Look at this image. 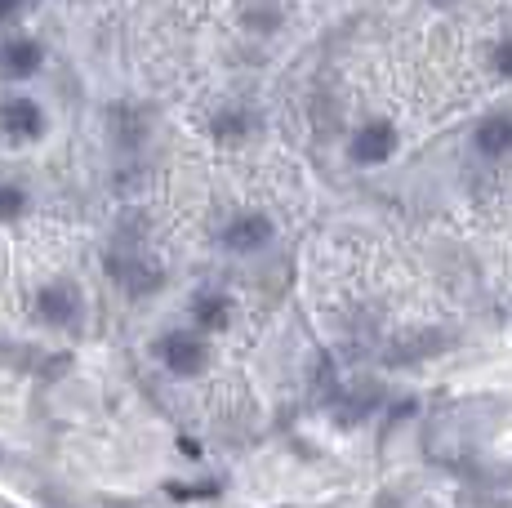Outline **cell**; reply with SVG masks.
Returning <instances> with one entry per match:
<instances>
[{"mask_svg":"<svg viewBox=\"0 0 512 508\" xmlns=\"http://www.w3.org/2000/svg\"><path fill=\"white\" fill-rule=\"evenodd\" d=\"M156 357L165 361V370L179 379H192L205 370V344L192 335H165L161 344H156Z\"/></svg>","mask_w":512,"mask_h":508,"instance_id":"cell-4","label":"cell"},{"mask_svg":"<svg viewBox=\"0 0 512 508\" xmlns=\"http://www.w3.org/2000/svg\"><path fill=\"white\" fill-rule=\"evenodd\" d=\"M41 63H45V45L36 41V36H14V41L0 45V76H9V81L36 76Z\"/></svg>","mask_w":512,"mask_h":508,"instance_id":"cell-5","label":"cell"},{"mask_svg":"<svg viewBox=\"0 0 512 508\" xmlns=\"http://www.w3.org/2000/svg\"><path fill=\"white\" fill-rule=\"evenodd\" d=\"M23 210H27V192L14 188V183H0V223L18 219Z\"/></svg>","mask_w":512,"mask_h":508,"instance_id":"cell-11","label":"cell"},{"mask_svg":"<svg viewBox=\"0 0 512 508\" xmlns=\"http://www.w3.org/2000/svg\"><path fill=\"white\" fill-rule=\"evenodd\" d=\"M352 161L357 165H383L392 152H397V130L388 121H366L348 143Z\"/></svg>","mask_w":512,"mask_h":508,"instance_id":"cell-3","label":"cell"},{"mask_svg":"<svg viewBox=\"0 0 512 508\" xmlns=\"http://www.w3.org/2000/svg\"><path fill=\"white\" fill-rule=\"evenodd\" d=\"M272 219L268 214H259V210H245V214H236V219L223 228V246H228L232 254H254V250H263L272 241Z\"/></svg>","mask_w":512,"mask_h":508,"instance_id":"cell-2","label":"cell"},{"mask_svg":"<svg viewBox=\"0 0 512 508\" xmlns=\"http://www.w3.org/2000/svg\"><path fill=\"white\" fill-rule=\"evenodd\" d=\"M0 125H5V134H14V139H41L45 112H41V103H32V99H5L0 103Z\"/></svg>","mask_w":512,"mask_h":508,"instance_id":"cell-6","label":"cell"},{"mask_svg":"<svg viewBox=\"0 0 512 508\" xmlns=\"http://www.w3.org/2000/svg\"><path fill=\"white\" fill-rule=\"evenodd\" d=\"M228 312H232L228 295H201L196 299V308H192V317H196V326L201 330H223L228 326Z\"/></svg>","mask_w":512,"mask_h":508,"instance_id":"cell-9","label":"cell"},{"mask_svg":"<svg viewBox=\"0 0 512 508\" xmlns=\"http://www.w3.org/2000/svg\"><path fill=\"white\" fill-rule=\"evenodd\" d=\"M112 277L121 281L130 299H143V295H152V290L161 286V268L147 263V259H112Z\"/></svg>","mask_w":512,"mask_h":508,"instance_id":"cell-7","label":"cell"},{"mask_svg":"<svg viewBox=\"0 0 512 508\" xmlns=\"http://www.w3.org/2000/svg\"><path fill=\"white\" fill-rule=\"evenodd\" d=\"M36 312H41L45 326L72 330L76 317H81V295H76L72 281H49L41 295H36Z\"/></svg>","mask_w":512,"mask_h":508,"instance_id":"cell-1","label":"cell"},{"mask_svg":"<svg viewBox=\"0 0 512 508\" xmlns=\"http://www.w3.org/2000/svg\"><path fill=\"white\" fill-rule=\"evenodd\" d=\"M477 152L499 161V156H512V116H490L477 130Z\"/></svg>","mask_w":512,"mask_h":508,"instance_id":"cell-8","label":"cell"},{"mask_svg":"<svg viewBox=\"0 0 512 508\" xmlns=\"http://www.w3.org/2000/svg\"><path fill=\"white\" fill-rule=\"evenodd\" d=\"M18 14H23V0H0V23H9Z\"/></svg>","mask_w":512,"mask_h":508,"instance_id":"cell-13","label":"cell"},{"mask_svg":"<svg viewBox=\"0 0 512 508\" xmlns=\"http://www.w3.org/2000/svg\"><path fill=\"white\" fill-rule=\"evenodd\" d=\"M214 134H219V139H245V134H250V116L245 112H219L214 116Z\"/></svg>","mask_w":512,"mask_h":508,"instance_id":"cell-10","label":"cell"},{"mask_svg":"<svg viewBox=\"0 0 512 508\" xmlns=\"http://www.w3.org/2000/svg\"><path fill=\"white\" fill-rule=\"evenodd\" d=\"M495 67H499L504 76H512V36H508V41H499V50H495Z\"/></svg>","mask_w":512,"mask_h":508,"instance_id":"cell-12","label":"cell"}]
</instances>
